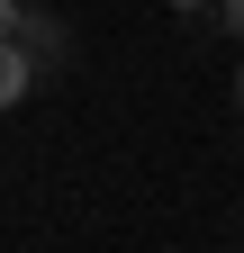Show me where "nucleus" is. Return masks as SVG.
Wrapping results in <instances>:
<instances>
[{
    "mask_svg": "<svg viewBox=\"0 0 244 253\" xmlns=\"http://www.w3.org/2000/svg\"><path fill=\"white\" fill-rule=\"evenodd\" d=\"M18 45H27L37 73H64V63H73V27L54 18V9H27V18H18Z\"/></svg>",
    "mask_w": 244,
    "mask_h": 253,
    "instance_id": "nucleus-1",
    "label": "nucleus"
},
{
    "mask_svg": "<svg viewBox=\"0 0 244 253\" xmlns=\"http://www.w3.org/2000/svg\"><path fill=\"white\" fill-rule=\"evenodd\" d=\"M27 82H37L27 45H18V37H0V109H9V100H27Z\"/></svg>",
    "mask_w": 244,
    "mask_h": 253,
    "instance_id": "nucleus-2",
    "label": "nucleus"
},
{
    "mask_svg": "<svg viewBox=\"0 0 244 253\" xmlns=\"http://www.w3.org/2000/svg\"><path fill=\"white\" fill-rule=\"evenodd\" d=\"M18 18H27V0H0V37H18Z\"/></svg>",
    "mask_w": 244,
    "mask_h": 253,
    "instance_id": "nucleus-3",
    "label": "nucleus"
},
{
    "mask_svg": "<svg viewBox=\"0 0 244 253\" xmlns=\"http://www.w3.org/2000/svg\"><path fill=\"white\" fill-rule=\"evenodd\" d=\"M217 18H226V27H235V37H244V0H217Z\"/></svg>",
    "mask_w": 244,
    "mask_h": 253,
    "instance_id": "nucleus-4",
    "label": "nucleus"
},
{
    "mask_svg": "<svg viewBox=\"0 0 244 253\" xmlns=\"http://www.w3.org/2000/svg\"><path fill=\"white\" fill-rule=\"evenodd\" d=\"M163 9H208V0H163Z\"/></svg>",
    "mask_w": 244,
    "mask_h": 253,
    "instance_id": "nucleus-5",
    "label": "nucleus"
},
{
    "mask_svg": "<svg viewBox=\"0 0 244 253\" xmlns=\"http://www.w3.org/2000/svg\"><path fill=\"white\" fill-rule=\"evenodd\" d=\"M235 109H244V63H235Z\"/></svg>",
    "mask_w": 244,
    "mask_h": 253,
    "instance_id": "nucleus-6",
    "label": "nucleus"
}]
</instances>
